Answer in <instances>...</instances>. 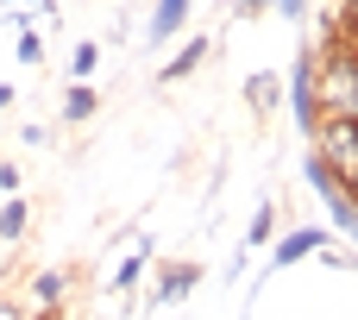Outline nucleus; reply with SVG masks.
<instances>
[{
    "label": "nucleus",
    "instance_id": "obj_9",
    "mask_svg": "<svg viewBox=\"0 0 358 320\" xmlns=\"http://www.w3.org/2000/svg\"><path fill=\"white\" fill-rule=\"evenodd\" d=\"M25 226H31V208H25L19 195H6V208H0V239L13 245V239H25Z\"/></svg>",
    "mask_w": 358,
    "mask_h": 320
},
{
    "label": "nucleus",
    "instance_id": "obj_7",
    "mask_svg": "<svg viewBox=\"0 0 358 320\" xmlns=\"http://www.w3.org/2000/svg\"><path fill=\"white\" fill-rule=\"evenodd\" d=\"M208 50H214L208 38H189V44H182V50H176V57H170V63L157 69V82H182V75H195V63H201Z\"/></svg>",
    "mask_w": 358,
    "mask_h": 320
},
{
    "label": "nucleus",
    "instance_id": "obj_12",
    "mask_svg": "<svg viewBox=\"0 0 358 320\" xmlns=\"http://www.w3.org/2000/svg\"><path fill=\"white\" fill-rule=\"evenodd\" d=\"M94 63H101V44H94V38H82V44L69 50V75H76V82H88V75H94Z\"/></svg>",
    "mask_w": 358,
    "mask_h": 320
},
{
    "label": "nucleus",
    "instance_id": "obj_2",
    "mask_svg": "<svg viewBox=\"0 0 358 320\" xmlns=\"http://www.w3.org/2000/svg\"><path fill=\"white\" fill-rule=\"evenodd\" d=\"M315 157L352 189L358 182V119L352 113H321V126H315Z\"/></svg>",
    "mask_w": 358,
    "mask_h": 320
},
{
    "label": "nucleus",
    "instance_id": "obj_14",
    "mask_svg": "<svg viewBox=\"0 0 358 320\" xmlns=\"http://www.w3.org/2000/svg\"><path fill=\"white\" fill-rule=\"evenodd\" d=\"M88 113H94V88H88V82H76V88L63 94V119L76 126V119H88Z\"/></svg>",
    "mask_w": 358,
    "mask_h": 320
},
{
    "label": "nucleus",
    "instance_id": "obj_16",
    "mask_svg": "<svg viewBox=\"0 0 358 320\" xmlns=\"http://www.w3.org/2000/svg\"><path fill=\"white\" fill-rule=\"evenodd\" d=\"M19 182H25L19 163H0V195H19Z\"/></svg>",
    "mask_w": 358,
    "mask_h": 320
},
{
    "label": "nucleus",
    "instance_id": "obj_18",
    "mask_svg": "<svg viewBox=\"0 0 358 320\" xmlns=\"http://www.w3.org/2000/svg\"><path fill=\"white\" fill-rule=\"evenodd\" d=\"M233 6H239V13H264L271 0H233Z\"/></svg>",
    "mask_w": 358,
    "mask_h": 320
},
{
    "label": "nucleus",
    "instance_id": "obj_19",
    "mask_svg": "<svg viewBox=\"0 0 358 320\" xmlns=\"http://www.w3.org/2000/svg\"><path fill=\"white\" fill-rule=\"evenodd\" d=\"M0 107H13V82H0Z\"/></svg>",
    "mask_w": 358,
    "mask_h": 320
},
{
    "label": "nucleus",
    "instance_id": "obj_17",
    "mask_svg": "<svg viewBox=\"0 0 358 320\" xmlns=\"http://www.w3.org/2000/svg\"><path fill=\"white\" fill-rule=\"evenodd\" d=\"M271 6H277L283 19H302V6H308V0H271Z\"/></svg>",
    "mask_w": 358,
    "mask_h": 320
},
{
    "label": "nucleus",
    "instance_id": "obj_6",
    "mask_svg": "<svg viewBox=\"0 0 358 320\" xmlns=\"http://www.w3.org/2000/svg\"><path fill=\"white\" fill-rule=\"evenodd\" d=\"M195 283H201V270H195V264H170V270H164V283L151 289V308H170V302H182Z\"/></svg>",
    "mask_w": 358,
    "mask_h": 320
},
{
    "label": "nucleus",
    "instance_id": "obj_11",
    "mask_svg": "<svg viewBox=\"0 0 358 320\" xmlns=\"http://www.w3.org/2000/svg\"><path fill=\"white\" fill-rule=\"evenodd\" d=\"M19 63H25V69L44 63V31H38L31 19H19Z\"/></svg>",
    "mask_w": 358,
    "mask_h": 320
},
{
    "label": "nucleus",
    "instance_id": "obj_5",
    "mask_svg": "<svg viewBox=\"0 0 358 320\" xmlns=\"http://www.w3.org/2000/svg\"><path fill=\"white\" fill-rule=\"evenodd\" d=\"M182 19H189V0H157L151 19H145V44H170L182 31Z\"/></svg>",
    "mask_w": 358,
    "mask_h": 320
},
{
    "label": "nucleus",
    "instance_id": "obj_8",
    "mask_svg": "<svg viewBox=\"0 0 358 320\" xmlns=\"http://www.w3.org/2000/svg\"><path fill=\"white\" fill-rule=\"evenodd\" d=\"M63 289H69V270H38V277H31V302H38V314H57Z\"/></svg>",
    "mask_w": 358,
    "mask_h": 320
},
{
    "label": "nucleus",
    "instance_id": "obj_3",
    "mask_svg": "<svg viewBox=\"0 0 358 320\" xmlns=\"http://www.w3.org/2000/svg\"><path fill=\"white\" fill-rule=\"evenodd\" d=\"M283 94H289V107H296L302 132H315V126H321V101H315V50H308V57H296V69L283 75Z\"/></svg>",
    "mask_w": 358,
    "mask_h": 320
},
{
    "label": "nucleus",
    "instance_id": "obj_1",
    "mask_svg": "<svg viewBox=\"0 0 358 320\" xmlns=\"http://www.w3.org/2000/svg\"><path fill=\"white\" fill-rule=\"evenodd\" d=\"M315 101L321 113L358 119V50H315Z\"/></svg>",
    "mask_w": 358,
    "mask_h": 320
},
{
    "label": "nucleus",
    "instance_id": "obj_13",
    "mask_svg": "<svg viewBox=\"0 0 358 320\" xmlns=\"http://www.w3.org/2000/svg\"><path fill=\"white\" fill-rule=\"evenodd\" d=\"M277 82H283V75H252V82H245V94H252V107H258V113H271V107H277V94H283Z\"/></svg>",
    "mask_w": 358,
    "mask_h": 320
},
{
    "label": "nucleus",
    "instance_id": "obj_4",
    "mask_svg": "<svg viewBox=\"0 0 358 320\" xmlns=\"http://www.w3.org/2000/svg\"><path fill=\"white\" fill-rule=\"evenodd\" d=\"M321 245H327V233H315V226H296V233H283V239L271 245V270H289V264L315 258Z\"/></svg>",
    "mask_w": 358,
    "mask_h": 320
},
{
    "label": "nucleus",
    "instance_id": "obj_10",
    "mask_svg": "<svg viewBox=\"0 0 358 320\" xmlns=\"http://www.w3.org/2000/svg\"><path fill=\"white\" fill-rule=\"evenodd\" d=\"M145 258H151V245H145V252H126V258H120V270H113V283H107V289H113V296H126V289H132V283H138V277H145Z\"/></svg>",
    "mask_w": 358,
    "mask_h": 320
},
{
    "label": "nucleus",
    "instance_id": "obj_20",
    "mask_svg": "<svg viewBox=\"0 0 358 320\" xmlns=\"http://www.w3.org/2000/svg\"><path fill=\"white\" fill-rule=\"evenodd\" d=\"M0 320H25V314H19V308H6V302H0Z\"/></svg>",
    "mask_w": 358,
    "mask_h": 320
},
{
    "label": "nucleus",
    "instance_id": "obj_15",
    "mask_svg": "<svg viewBox=\"0 0 358 320\" xmlns=\"http://www.w3.org/2000/svg\"><path fill=\"white\" fill-rule=\"evenodd\" d=\"M277 239V208L271 201H258V214H252V233H245V245H271Z\"/></svg>",
    "mask_w": 358,
    "mask_h": 320
}]
</instances>
